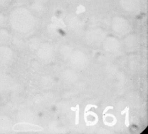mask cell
Here are the masks:
<instances>
[{
  "label": "cell",
  "instance_id": "3957f363",
  "mask_svg": "<svg viewBox=\"0 0 148 134\" xmlns=\"http://www.w3.org/2000/svg\"><path fill=\"white\" fill-rule=\"evenodd\" d=\"M103 51L110 55H117L122 51V44L120 37L114 34H107L101 43Z\"/></svg>",
  "mask_w": 148,
  "mask_h": 134
},
{
  "label": "cell",
  "instance_id": "7c38bea8",
  "mask_svg": "<svg viewBox=\"0 0 148 134\" xmlns=\"http://www.w3.org/2000/svg\"><path fill=\"white\" fill-rule=\"evenodd\" d=\"M73 49V47L69 43H64L62 45H61L58 49V53H59L60 57L62 58V60L68 61L69 56L71 55Z\"/></svg>",
  "mask_w": 148,
  "mask_h": 134
},
{
  "label": "cell",
  "instance_id": "52a82bcc",
  "mask_svg": "<svg viewBox=\"0 0 148 134\" xmlns=\"http://www.w3.org/2000/svg\"><path fill=\"white\" fill-rule=\"evenodd\" d=\"M121 40L123 50L127 53H136L139 50L141 45L140 36L133 32L121 37Z\"/></svg>",
  "mask_w": 148,
  "mask_h": 134
},
{
  "label": "cell",
  "instance_id": "9a60e30c",
  "mask_svg": "<svg viewBox=\"0 0 148 134\" xmlns=\"http://www.w3.org/2000/svg\"><path fill=\"white\" fill-rule=\"evenodd\" d=\"M13 0H0V9H6L11 5Z\"/></svg>",
  "mask_w": 148,
  "mask_h": 134
},
{
  "label": "cell",
  "instance_id": "8992f818",
  "mask_svg": "<svg viewBox=\"0 0 148 134\" xmlns=\"http://www.w3.org/2000/svg\"><path fill=\"white\" fill-rule=\"evenodd\" d=\"M107 35L105 29L96 26L89 28L84 34V42L89 46H99L101 45L103 39Z\"/></svg>",
  "mask_w": 148,
  "mask_h": 134
},
{
  "label": "cell",
  "instance_id": "4fadbf2b",
  "mask_svg": "<svg viewBox=\"0 0 148 134\" xmlns=\"http://www.w3.org/2000/svg\"><path fill=\"white\" fill-rule=\"evenodd\" d=\"M40 85L44 89H49L52 88L54 85V80L53 77L49 74H45L40 78Z\"/></svg>",
  "mask_w": 148,
  "mask_h": 134
},
{
  "label": "cell",
  "instance_id": "ba28073f",
  "mask_svg": "<svg viewBox=\"0 0 148 134\" xmlns=\"http://www.w3.org/2000/svg\"><path fill=\"white\" fill-rule=\"evenodd\" d=\"M15 53L10 45L0 44V68H7L14 61Z\"/></svg>",
  "mask_w": 148,
  "mask_h": 134
},
{
  "label": "cell",
  "instance_id": "5bb4252c",
  "mask_svg": "<svg viewBox=\"0 0 148 134\" xmlns=\"http://www.w3.org/2000/svg\"><path fill=\"white\" fill-rule=\"evenodd\" d=\"M11 36L7 29L4 28H0V44H6L9 45L11 42Z\"/></svg>",
  "mask_w": 148,
  "mask_h": 134
},
{
  "label": "cell",
  "instance_id": "277c9868",
  "mask_svg": "<svg viewBox=\"0 0 148 134\" xmlns=\"http://www.w3.org/2000/svg\"><path fill=\"white\" fill-rule=\"evenodd\" d=\"M35 53L37 58L42 62L49 64L54 60L55 49L51 43L43 42L36 46Z\"/></svg>",
  "mask_w": 148,
  "mask_h": 134
},
{
  "label": "cell",
  "instance_id": "5b68a950",
  "mask_svg": "<svg viewBox=\"0 0 148 134\" xmlns=\"http://www.w3.org/2000/svg\"><path fill=\"white\" fill-rule=\"evenodd\" d=\"M68 62L75 70H82L87 68L89 63V57L85 52L80 49H73L69 56Z\"/></svg>",
  "mask_w": 148,
  "mask_h": 134
},
{
  "label": "cell",
  "instance_id": "30bf717a",
  "mask_svg": "<svg viewBox=\"0 0 148 134\" xmlns=\"http://www.w3.org/2000/svg\"><path fill=\"white\" fill-rule=\"evenodd\" d=\"M60 75L63 82L66 84H75L79 80L77 72L73 68L63 69Z\"/></svg>",
  "mask_w": 148,
  "mask_h": 134
},
{
  "label": "cell",
  "instance_id": "8fae6325",
  "mask_svg": "<svg viewBox=\"0 0 148 134\" xmlns=\"http://www.w3.org/2000/svg\"><path fill=\"white\" fill-rule=\"evenodd\" d=\"M14 127V121L8 114H0V133H8Z\"/></svg>",
  "mask_w": 148,
  "mask_h": 134
},
{
  "label": "cell",
  "instance_id": "9c48e42d",
  "mask_svg": "<svg viewBox=\"0 0 148 134\" xmlns=\"http://www.w3.org/2000/svg\"><path fill=\"white\" fill-rule=\"evenodd\" d=\"M117 2L121 10L129 14H137L142 6L141 0H117Z\"/></svg>",
  "mask_w": 148,
  "mask_h": 134
},
{
  "label": "cell",
  "instance_id": "7a4b0ae2",
  "mask_svg": "<svg viewBox=\"0 0 148 134\" xmlns=\"http://www.w3.org/2000/svg\"><path fill=\"white\" fill-rule=\"evenodd\" d=\"M110 28L113 34L121 38L132 32L131 21L124 15L116 14L111 17Z\"/></svg>",
  "mask_w": 148,
  "mask_h": 134
},
{
  "label": "cell",
  "instance_id": "e0dca14e",
  "mask_svg": "<svg viewBox=\"0 0 148 134\" xmlns=\"http://www.w3.org/2000/svg\"><path fill=\"white\" fill-rule=\"evenodd\" d=\"M34 1H36V3H41L44 2V0H34Z\"/></svg>",
  "mask_w": 148,
  "mask_h": 134
},
{
  "label": "cell",
  "instance_id": "2e32d148",
  "mask_svg": "<svg viewBox=\"0 0 148 134\" xmlns=\"http://www.w3.org/2000/svg\"><path fill=\"white\" fill-rule=\"evenodd\" d=\"M6 24H7V16H6L4 13L0 11V28H2Z\"/></svg>",
  "mask_w": 148,
  "mask_h": 134
},
{
  "label": "cell",
  "instance_id": "6da1fadb",
  "mask_svg": "<svg viewBox=\"0 0 148 134\" xmlns=\"http://www.w3.org/2000/svg\"><path fill=\"white\" fill-rule=\"evenodd\" d=\"M37 19L34 13L25 6H17L7 15V24L10 31L20 36L30 35L36 30Z\"/></svg>",
  "mask_w": 148,
  "mask_h": 134
}]
</instances>
